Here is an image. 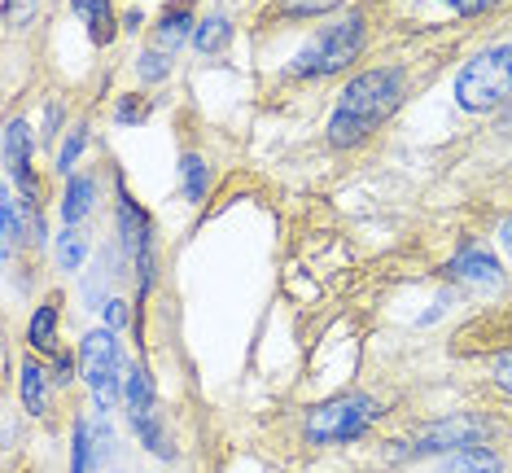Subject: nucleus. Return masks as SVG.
<instances>
[{
	"instance_id": "f257e3e1",
	"label": "nucleus",
	"mask_w": 512,
	"mask_h": 473,
	"mask_svg": "<svg viewBox=\"0 0 512 473\" xmlns=\"http://www.w3.org/2000/svg\"><path fill=\"white\" fill-rule=\"evenodd\" d=\"M403 101V71L399 66H381V71H364L346 84L342 101H337L333 119H329V145L346 149L359 145L364 136H372L381 123L399 110Z\"/></svg>"
},
{
	"instance_id": "f03ea898",
	"label": "nucleus",
	"mask_w": 512,
	"mask_h": 473,
	"mask_svg": "<svg viewBox=\"0 0 512 473\" xmlns=\"http://www.w3.org/2000/svg\"><path fill=\"white\" fill-rule=\"evenodd\" d=\"M456 101L469 114H486L512 101V40L477 53L456 75Z\"/></svg>"
},
{
	"instance_id": "7ed1b4c3",
	"label": "nucleus",
	"mask_w": 512,
	"mask_h": 473,
	"mask_svg": "<svg viewBox=\"0 0 512 473\" xmlns=\"http://www.w3.org/2000/svg\"><path fill=\"white\" fill-rule=\"evenodd\" d=\"M364 49V14H346L329 22V27H320L316 36H311L302 49L294 53V62H289V71L294 75H337L346 71V66L359 57Z\"/></svg>"
},
{
	"instance_id": "20e7f679",
	"label": "nucleus",
	"mask_w": 512,
	"mask_h": 473,
	"mask_svg": "<svg viewBox=\"0 0 512 473\" xmlns=\"http://www.w3.org/2000/svg\"><path fill=\"white\" fill-rule=\"evenodd\" d=\"M377 417H381L377 399H368V395H337L329 403H320V408H311L307 438H311V443H351V438L364 434Z\"/></svg>"
},
{
	"instance_id": "39448f33",
	"label": "nucleus",
	"mask_w": 512,
	"mask_h": 473,
	"mask_svg": "<svg viewBox=\"0 0 512 473\" xmlns=\"http://www.w3.org/2000/svg\"><path fill=\"white\" fill-rule=\"evenodd\" d=\"M79 373H84V382L101 412L119 399V386L127 382V373H123V355H119V342H114L110 329H97L79 342Z\"/></svg>"
},
{
	"instance_id": "423d86ee",
	"label": "nucleus",
	"mask_w": 512,
	"mask_h": 473,
	"mask_svg": "<svg viewBox=\"0 0 512 473\" xmlns=\"http://www.w3.org/2000/svg\"><path fill=\"white\" fill-rule=\"evenodd\" d=\"M123 390H127V417H132L136 438H141V443H145L154 456L171 460V456H176V447H171L167 430H162L158 399H154V382H149L145 368H127V382H123Z\"/></svg>"
},
{
	"instance_id": "0eeeda50",
	"label": "nucleus",
	"mask_w": 512,
	"mask_h": 473,
	"mask_svg": "<svg viewBox=\"0 0 512 473\" xmlns=\"http://www.w3.org/2000/svg\"><path fill=\"white\" fill-rule=\"evenodd\" d=\"M486 438V421L482 417H447L438 425H429V430L416 434V452H460V447H482Z\"/></svg>"
},
{
	"instance_id": "6e6552de",
	"label": "nucleus",
	"mask_w": 512,
	"mask_h": 473,
	"mask_svg": "<svg viewBox=\"0 0 512 473\" xmlns=\"http://www.w3.org/2000/svg\"><path fill=\"white\" fill-rule=\"evenodd\" d=\"M5 167H9V180L27 193V202H36V171H31V128H27V119H9V128H5Z\"/></svg>"
},
{
	"instance_id": "1a4fd4ad",
	"label": "nucleus",
	"mask_w": 512,
	"mask_h": 473,
	"mask_svg": "<svg viewBox=\"0 0 512 473\" xmlns=\"http://www.w3.org/2000/svg\"><path fill=\"white\" fill-rule=\"evenodd\" d=\"M110 452V430L101 425V430H92L88 417L75 421V438H71V473H88L92 460H101Z\"/></svg>"
},
{
	"instance_id": "9d476101",
	"label": "nucleus",
	"mask_w": 512,
	"mask_h": 473,
	"mask_svg": "<svg viewBox=\"0 0 512 473\" xmlns=\"http://www.w3.org/2000/svg\"><path fill=\"white\" fill-rule=\"evenodd\" d=\"M451 281H469V285H499V263L486 255L482 246H464L447 268Z\"/></svg>"
},
{
	"instance_id": "9b49d317",
	"label": "nucleus",
	"mask_w": 512,
	"mask_h": 473,
	"mask_svg": "<svg viewBox=\"0 0 512 473\" xmlns=\"http://www.w3.org/2000/svg\"><path fill=\"white\" fill-rule=\"evenodd\" d=\"M189 27H193V5L189 0H176V5L162 14V22H158V31H154V49L158 53H176L180 49V40L189 36Z\"/></svg>"
},
{
	"instance_id": "f8f14e48",
	"label": "nucleus",
	"mask_w": 512,
	"mask_h": 473,
	"mask_svg": "<svg viewBox=\"0 0 512 473\" xmlns=\"http://www.w3.org/2000/svg\"><path fill=\"white\" fill-rule=\"evenodd\" d=\"M92 202H97V184H92L88 176H71V184H66V198H62V224L75 228L79 219L92 211Z\"/></svg>"
},
{
	"instance_id": "ddd939ff",
	"label": "nucleus",
	"mask_w": 512,
	"mask_h": 473,
	"mask_svg": "<svg viewBox=\"0 0 512 473\" xmlns=\"http://www.w3.org/2000/svg\"><path fill=\"white\" fill-rule=\"evenodd\" d=\"M75 14L88 22L92 44H110L114 40V9H110V0H75Z\"/></svg>"
},
{
	"instance_id": "4468645a",
	"label": "nucleus",
	"mask_w": 512,
	"mask_h": 473,
	"mask_svg": "<svg viewBox=\"0 0 512 473\" xmlns=\"http://www.w3.org/2000/svg\"><path fill=\"white\" fill-rule=\"evenodd\" d=\"M447 473H499V456L491 447H460V452H451Z\"/></svg>"
},
{
	"instance_id": "2eb2a0df",
	"label": "nucleus",
	"mask_w": 512,
	"mask_h": 473,
	"mask_svg": "<svg viewBox=\"0 0 512 473\" xmlns=\"http://www.w3.org/2000/svg\"><path fill=\"white\" fill-rule=\"evenodd\" d=\"M22 403L31 408V417H44V408H49V386H44V368L31 364L22 368Z\"/></svg>"
},
{
	"instance_id": "dca6fc26",
	"label": "nucleus",
	"mask_w": 512,
	"mask_h": 473,
	"mask_svg": "<svg viewBox=\"0 0 512 473\" xmlns=\"http://www.w3.org/2000/svg\"><path fill=\"white\" fill-rule=\"evenodd\" d=\"M228 40H232V22L228 18H206V22H197V31H193L197 53H219Z\"/></svg>"
},
{
	"instance_id": "f3484780",
	"label": "nucleus",
	"mask_w": 512,
	"mask_h": 473,
	"mask_svg": "<svg viewBox=\"0 0 512 473\" xmlns=\"http://www.w3.org/2000/svg\"><path fill=\"white\" fill-rule=\"evenodd\" d=\"M53 329H57V307H53V303H44L36 316H31L27 342L36 346V351H49V355H53Z\"/></svg>"
},
{
	"instance_id": "a211bd4d",
	"label": "nucleus",
	"mask_w": 512,
	"mask_h": 473,
	"mask_svg": "<svg viewBox=\"0 0 512 473\" xmlns=\"http://www.w3.org/2000/svg\"><path fill=\"white\" fill-rule=\"evenodd\" d=\"M84 255H88V241H84V233L66 228L62 241H57V263H62L66 272H79V263H84Z\"/></svg>"
},
{
	"instance_id": "6ab92c4d",
	"label": "nucleus",
	"mask_w": 512,
	"mask_h": 473,
	"mask_svg": "<svg viewBox=\"0 0 512 473\" xmlns=\"http://www.w3.org/2000/svg\"><path fill=\"white\" fill-rule=\"evenodd\" d=\"M180 171H184V193H189V202H202L206 198V163L197 154H184Z\"/></svg>"
},
{
	"instance_id": "aec40b11",
	"label": "nucleus",
	"mask_w": 512,
	"mask_h": 473,
	"mask_svg": "<svg viewBox=\"0 0 512 473\" xmlns=\"http://www.w3.org/2000/svg\"><path fill=\"white\" fill-rule=\"evenodd\" d=\"M22 241V202L14 193H5V255Z\"/></svg>"
},
{
	"instance_id": "412c9836",
	"label": "nucleus",
	"mask_w": 512,
	"mask_h": 473,
	"mask_svg": "<svg viewBox=\"0 0 512 473\" xmlns=\"http://www.w3.org/2000/svg\"><path fill=\"white\" fill-rule=\"evenodd\" d=\"M136 71H141L145 84H158V79L171 71V57H167V53H158V49H149V53L141 57V66H136Z\"/></svg>"
},
{
	"instance_id": "4be33fe9",
	"label": "nucleus",
	"mask_w": 512,
	"mask_h": 473,
	"mask_svg": "<svg viewBox=\"0 0 512 473\" xmlns=\"http://www.w3.org/2000/svg\"><path fill=\"white\" fill-rule=\"evenodd\" d=\"M84 145H88V128H75V132H71V141H66V145H62V154H57V171H62V176L75 167V158H79V149H84Z\"/></svg>"
},
{
	"instance_id": "5701e85b",
	"label": "nucleus",
	"mask_w": 512,
	"mask_h": 473,
	"mask_svg": "<svg viewBox=\"0 0 512 473\" xmlns=\"http://www.w3.org/2000/svg\"><path fill=\"white\" fill-rule=\"evenodd\" d=\"M442 5H451L464 18H477V14H486V9H495L499 0H442Z\"/></svg>"
},
{
	"instance_id": "b1692460",
	"label": "nucleus",
	"mask_w": 512,
	"mask_h": 473,
	"mask_svg": "<svg viewBox=\"0 0 512 473\" xmlns=\"http://www.w3.org/2000/svg\"><path fill=\"white\" fill-rule=\"evenodd\" d=\"M495 377H499V386H504V390H512V351H504L495 360Z\"/></svg>"
},
{
	"instance_id": "393cba45",
	"label": "nucleus",
	"mask_w": 512,
	"mask_h": 473,
	"mask_svg": "<svg viewBox=\"0 0 512 473\" xmlns=\"http://www.w3.org/2000/svg\"><path fill=\"white\" fill-rule=\"evenodd\" d=\"M106 320H110V329H123L127 325V303H119V298L106 303Z\"/></svg>"
},
{
	"instance_id": "a878e982",
	"label": "nucleus",
	"mask_w": 512,
	"mask_h": 473,
	"mask_svg": "<svg viewBox=\"0 0 512 473\" xmlns=\"http://www.w3.org/2000/svg\"><path fill=\"white\" fill-rule=\"evenodd\" d=\"M141 119H145L141 101H123V106H119V123H141Z\"/></svg>"
},
{
	"instance_id": "bb28decb",
	"label": "nucleus",
	"mask_w": 512,
	"mask_h": 473,
	"mask_svg": "<svg viewBox=\"0 0 512 473\" xmlns=\"http://www.w3.org/2000/svg\"><path fill=\"white\" fill-rule=\"evenodd\" d=\"M499 241H504V250L512 255V215L504 219V224H499Z\"/></svg>"
},
{
	"instance_id": "cd10ccee",
	"label": "nucleus",
	"mask_w": 512,
	"mask_h": 473,
	"mask_svg": "<svg viewBox=\"0 0 512 473\" xmlns=\"http://www.w3.org/2000/svg\"><path fill=\"white\" fill-rule=\"evenodd\" d=\"M499 132H504V136H512V106L504 110V119H499Z\"/></svg>"
}]
</instances>
